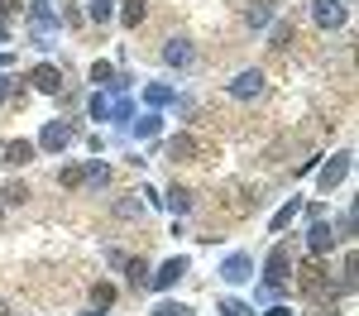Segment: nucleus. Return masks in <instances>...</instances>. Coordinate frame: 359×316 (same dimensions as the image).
<instances>
[{"label":"nucleus","mask_w":359,"mask_h":316,"mask_svg":"<svg viewBox=\"0 0 359 316\" xmlns=\"http://www.w3.org/2000/svg\"><path fill=\"white\" fill-rule=\"evenodd\" d=\"M67 144H77V125H72V120H48V125H43V135H39V149L62 153Z\"/></svg>","instance_id":"4"},{"label":"nucleus","mask_w":359,"mask_h":316,"mask_svg":"<svg viewBox=\"0 0 359 316\" xmlns=\"http://www.w3.org/2000/svg\"><path fill=\"white\" fill-rule=\"evenodd\" d=\"M25 201H29L25 182H10V187H5V206H25Z\"/></svg>","instance_id":"28"},{"label":"nucleus","mask_w":359,"mask_h":316,"mask_svg":"<svg viewBox=\"0 0 359 316\" xmlns=\"http://www.w3.org/2000/svg\"><path fill=\"white\" fill-rule=\"evenodd\" d=\"M163 62H168V67H192V62H196V48L187 43V39H168Z\"/></svg>","instance_id":"14"},{"label":"nucleus","mask_w":359,"mask_h":316,"mask_svg":"<svg viewBox=\"0 0 359 316\" xmlns=\"http://www.w3.org/2000/svg\"><path fill=\"white\" fill-rule=\"evenodd\" d=\"M144 101H149V106H172V101H177V91L163 86V82H154V86H144Z\"/></svg>","instance_id":"19"},{"label":"nucleus","mask_w":359,"mask_h":316,"mask_svg":"<svg viewBox=\"0 0 359 316\" xmlns=\"http://www.w3.org/2000/svg\"><path fill=\"white\" fill-rule=\"evenodd\" d=\"M0 43H10V29H5V20H0Z\"/></svg>","instance_id":"35"},{"label":"nucleus","mask_w":359,"mask_h":316,"mask_svg":"<svg viewBox=\"0 0 359 316\" xmlns=\"http://www.w3.org/2000/svg\"><path fill=\"white\" fill-rule=\"evenodd\" d=\"M216 312H221V316H254V307H249V302H240V297H225Z\"/></svg>","instance_id":"24"},{"label":"nucleus","mask_w":359,"mask_h":316,"mask_svg":"<svg viewBox=\"0 0 359 316\" xmlns=\"http://www.w3.org/2000/svg\"><path fill=\"white\" fill-rule=\"evenodd\" d=\"M264 316H292V307H269Z\"/></svg>","instance_id":"34"},{"label":"nucleus","mask_w":359,"mask_h":316,"mask_svg":"<svg viewBox=\"0 0 359 316\" xmlns=\"http://www.w3.org/2000/svg\"><path fill=\"white\" fill-rule=\"evenodd\" d=\"M311 20L321 29H340L345 25V5L340 0H311Z\"/></svg>","instance_id":"10"},{"label":"nucleus","mask_w":359,"mask_h":316,"mask_svg":"<svg viewBox=\"0 0 359 316\" xmlns=\"http://www.w3.org/2000/svg\"><path fill=\"white\" fill-rule=\"evenodd\" d=\"M57 182H62V187H96V192H101V187L111 182V168H106L101 158H91V163H82V168H62Z\"/></svg>","instance_id":"3"},{"label":"nucleus","mask_w":359,"mask_h":316,"mask_svg":"<svg viewBox=\"0 0 359 316\" xmlns=\"http://www.w3.org/2000/svg\"><path fill=\"white\" fill-rule=\"evenodd\" d=\"M297 211H302V201H297V197L287 201V206H278V216H273V235H283V230L292 226V221H297Z\"/></svg>","instance_id":"21"},{"label":"nucleus","mask_w":359,"mask_h":316,"mask_svg":"<svg viewBox=\"0 0 359 316\" xmlns=\"http://www.w3.org/2000/svg\"><path fill=\"white\" fill-rule=\"evenodd\" d=\"M335 245H340V235H335L331 221H311V230H306V254H311V259H326Z\"/></svg>","instance_id":"5"},{"label":"nucleus","mask_w":359,"mask_h":316,"mask_svg":"<svg viewBox=\"0 0 359 316\" xmlns=\"http://www.w3.org/2000/svg\"><path fill=\"white\" fill-rule=\"evenodd\" d=\"M91 82H96V86H111L115 82V67H111V62H91Z\"/></svg>","instance_id":"27"},{"label":"nucleus","mask_w":359,"mask_h":316,"mask_svg":"<svg viewBox=\"0 0 359 316\" xmlns=\"http://www.w3.org/2000/svg\"><path fill=\"white\" fill-rule=\"evenodd\" d=\"M187 268H192V259H187V254H172L158 273H149V287H172L177 278H187Z\"/></svg>","instance_id":"7"},{"label":"nucleus","mask_w":359,"mask_h":316,"mask_svg":"<svg viewBox=\"0 0 359 316\" xmlns=\"http://www.w3.org/2000/svg\"><path fill=\"white\" fill-rule=\"evenodd\" d=\"M287 278H292V245L278 240L273 249H269V259H264V283H269V292H278Z\"/></svg>","instance_id":"2"},{"label":"nucleus","mask_w":359,"mask_h":316,"mask_svg":"<svg viewBox=\"0 0 359 316\" xmlns=\"http://www.w3.org/2000/svg\"><path fill=\"white\" fill-rule=\"evenodd\" d=\"M120 268H125V273H130V287H149V273H154V268H149V259H144V254L125 259V263H120Z\"/></svg>","instance_id":"17"},{"label":"nucleus","mask_w":359,"mask_h":316,"mask_svg":"<svg viewBox=\"0 0 359 316\" xmlns=\"http://www.w3.org/2000/svg\"><path fill=\"white\" fill-rule=\"evenodd\" d=\"M86 15H91L96 25H106V20L115 15V0H91V5H86Z\"/></svg>","instance_id":"23"},{"label":"nucleus","mask_w":359,"mask_h":316,"mask_svg":"<svg viewBox=\"0 0 359 316\" xmlns=\"http://www.w3.org/2000/svg\"><path fill=\"white\" fill-rule=\"evenodd\" d=\"M149 316H196V312L187 307V302H158V307H154Z\"/></svg>","instance_id":"25"},{"label":"nucleus","mask_w":359,"mask_h":316,"mask_svg":"<svg viewBox=\"0 0 359 316\" xmlns=\"http://www.w3.org/2000/svg\"><path fill=\"white\" fill-rule=\"evenodd\" d=\"M345 172H350V153H335V158H326V163H321L316 187H321V192H331V187H340V182H345Z\"/></svg>","instance_id":"9"},{"label":"nucleus","mask_w":359,"mask_h":316,"mask_svg":"<svg viewBox=\"0 0 359 316\" xmlns=\"http://www.w3.org/2000/svg\"><path fill=\"white\" fill-rule=\"evenodd\" d=\"M29 82L39 86V91H43V96H62V72H57L53 62H39V67H34V72H29Z\"/></svg>","instance_id":"11"},{"label":"nucleus","mask_w":359,"mask_h":316,"mask_svg":"<svg viewBox=\"0 0 359 316\" xmlns=\"http://www.w3.org/2000/svg\"><path fill=\"white\" fill-rule=\"evenodd\" d=\"M269 20H278V0H254V5L245 10V25L249 29H264Z\"/></svg>","instance_id":"15"},{"label":"nucleus","mask_w":359,"mask_h":316,"mask_svg":"<svg viewBox=\"0 0 359 316\" xmlns=\"http://www.w3.org/2000/svg\"><path fill=\"white\" fill-rule=\"evenodd\" d=\"M158 130H163V120H158V115H139V120H135V135H139V139H154Z\"/></svg>","instance_id":"22"},{"label":"nucleus","mask_w":359,"mask_h":316,"mask_svg":"<svg viewBox=\"0 0 359 316\" xmlns=\"http://www.w3.org/2000/svg\"><path fill=\"white\" fill-rule=\"evenodd\" d=\"M287 39H292V20H283V15H278V25H273V43H269V48H287Z\"/></svg>","instance_id":"26"},{"label":"nucleus","mask_w":359,"mask_h":316,"mask_svg":"<svg viewBox=\"0 0 359 316\" xmlns=\"http://www.w3.org/2000/svg\"><path fill=\"white\" fill-rule=\"evenodd\" d=\"M235 101H254V96H264V72L259 67H245V72H235L230 86H225Z\"/></svg>","instance_id":"6"},{"label":"nucleus","mask_w":359,"mask_h":316,"mask_svg":"<svg viewBox=\"0 0 359 316\" xmlns=\"http://www.w3.org/2000/svg\"><path fill=\"white\" fill-rule=\"evenodd\" d=\"M221 278L225 283H249V278H254V259L249 254H230L221 263Z\"/></svg>","instance_id":"12"},{"label":"nucleus","mask_w":359,"mask_h":316,"mask_svg":"<svg viewBox=\"0 0 359 316\" xmlns=\"http://www.w3.org/2000/svg\"><path fill=\"white\" fill-rule=\"evenodd\" d=\"M0 316H10V307H5V302H0Z\"/></svg>","instance_id":"36"},{"label":"nucleus","mask_w":359,"mask_h":316,"mask_svg":"<svg viewBox=\"0 0 359 316\" xmlns=\"http://www.w3.org/2000/svg\"><path fill=\"white\" fill-rule=\"evenodd\" d=\"M91 115H96V120H111V101H106V96H101V91H96V96H91Z\"/></svg>","instance_id":"31"},{"label":"nucleus","mask_w":359,"mask_h":316,"mask_svg":"<svg viewBox=\"0 0 359 316\" xmlns=\"http://www.w3.org/2000/svg\"><path fill=\"white\" fill-rule=\"evenodd\" d=\"M144 211H149V206L135 201V197H120V201H115V216H120V221H144Z\"/></svg>","instance_id":"20"},{"label":"nucleus","mask_w":359,"mask_h":316,"mask_svg":"<svg viewBox=\"0 0 359 316\" xmlns=\"http://www.w3.org/2000/svg\"><path fill=\"white\" fill-rule=\"evenodd\" d=\"M168 211H172V216H187V211H192V192H187V187H177V182H172V187H168Z\"/></svg>","instance_id":"18"},{"label":"nucleus","mask_w":359,"mask_h":316,"mask_svg":"<svg viewBox=\"0 0 359 316\" xmlns=\"http://www.w3.org/2000/svg\"><path fill=\"white\" fill-rule=\"evenodd\" d=\"M340 240H355V206H345V216H340V230H335Z\"/></svg>","instance_id":"30"},{"label":"nucleus","mask_w":359,"mask_h":316,"mask_svg":"<svg viewBox=\"0 0 359 316\" xmlns=\"http://www.w3.org/2000/svg\"><path fill=\"white\" fill-rule=\"evenodd\" d=\"M34 149L39 144H29V139H5L0 144V163L5 168H25V163H34Z\"/></svg>","instance_id":"8"},{"label":"nucleus","mask_w":359,"mask_h":316,"mask_svg":"<svg viewBox=\"0 0 359 316\" xmlns=\"http://www.w3.org/2000/svg\"><path fill=\"white\" fill-rule=\"evenodd\" d=\"M196 153H201V144H196L192 135H172V139H168V158H172V163H196Z\"/></svg>","instance_id":"13"},{"label":"nucleus","mask_w":359,"mask_h":316,"mask_svg":"<svg viewBox=\"0 0 359 316\" xmlns=\"http://www.w3.org/2000/svg\"><path fill=\"white\" fill-rule=\"evenodd\" d=\"M15 10H20V0H0V20H5V15H15Z\"/></svg>","instance_id":"33"},{"label":"nucleus","mask_w":359,"mask_h":316,"mask_svg":"<svg viewBox=\"0 0 359 316\" xmlns=\"http://www.w3.org/2000/svg\"><path fill=\"white\" fill-rule=\"evenodd\" d=\"M149 15V0H120V25L125 29H139Z\"/></svg>","instance_id":"16"},{"label":"nucleus","mask_w":359,"mask_h":316,"mask_svg":"<svg viewBox=\"0 0 359 316\" xmlns=\"http://www.w3.org/2000/svg\"><path fill=\"white\" fill-rule=\"evenodd\" d=\"M10 91H20V82H15V77H0V106H5V96H10Z\"/></svg>","instance_id":"32"},{"label":"nucleus","mask_w":359,"mask_h":316,"mask_svg":"<svg viewBox=\"0 0 359 316\" xmlns=\"http://www.w3.org/2000/svg\"><path fill=\"white\" fill-rule=\"evenodd\" d=\"M297 287H302V297H311L316 307H321V302H335V292H340L335 278H331V268H326L321 259H306L302 268H297Z\"/></svg>","instance_id":"1"},{"label":"nucleus","mask_w":359,"mask_h":316,"mask_svg":"<svg viewBox=\"0 0 359 316\" xmlns=\"http://www.w3.org/2000/svg\"><path fill=\"white\" fill-rule=\"evenodd\" d=\"M91 302H96V307H111V302H115V287L111 283H96V287H91Z\"/></svg>","instance_id":"29"}]
</instances>
